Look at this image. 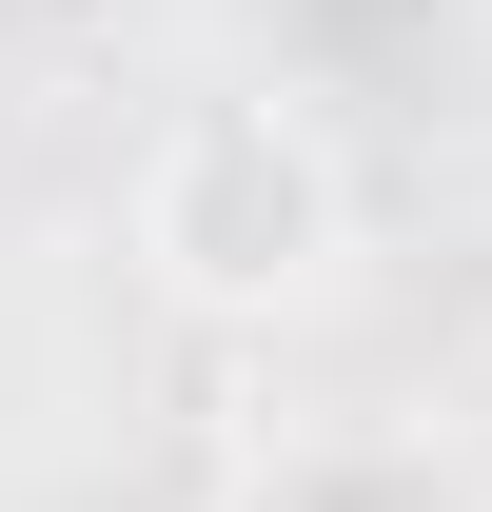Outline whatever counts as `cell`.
I'll use <instances>...</instances> for the list:
<instances>
[{
    "label": "cell",
    "instance_id": "1",
    "mask_svg": "<svg viewBox=\"0 0 492 512\" xmlns=\"http://www.w3.org/2000/svg\"><path fill=\"white\" fill-rule=\"evenodd\" d=\"M119 237H138V276L178 316H237V335L315 316L355 276V158H335V119H315L296 79H217V99H178V119L138 138Z\"/></svg>",
    "mask_w": 492,
    "mask_h": 512
},
{
    "label": "cell",
    "instance_id": "2",
    "mask_svg": "<svg viewBox=\"0 0 492 512\" xmlns=\"http://www.w3.org/2000/svg\"><path fill=\"white\" fill-rule=\"evenodd\" d=\"M237 512H492V493H473V453H433V434H276L237 473Z\"/></svg>",
    "mask_w": 492,
    "mask_h": 512
}]
</instances>
